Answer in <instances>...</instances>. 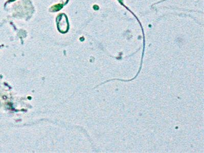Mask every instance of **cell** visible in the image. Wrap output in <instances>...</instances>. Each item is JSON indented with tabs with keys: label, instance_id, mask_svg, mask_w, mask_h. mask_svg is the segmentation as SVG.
<instances>
[{
	"label": "cell",
	"instance_id": "6da1fadb",
	"mask_svg": "<svg viewBox=\"0 0 204 153\" xmlns=\"http://www.w3.org/2000/svg\"><path fill=\"white\" fill-rule=\"evenodd\" d=\"M57 28L59 31L62 33H65L68 31L69 28L68 19L64 14L58 16L57 20Z\"/></svg>",
	"mask_w": 204,
	"mask_h": 153
},
{
	"label": "cell",
	"instance_id": "7a4b0ae2",
	"mask_svg": "<svg viewBox=\"0 0 204 153\" xmlns=\"http://www.w3.org/2000/svg\"><path fill=\"white\" fill-rule=\"evenodd\" d=\"M62 5H61V4H57V5H56L53 6L51 8V10H52V11H57L60 10V9L62 8Z\"/></svg>",
	"mask_w": 204,
	"mask_h": 153
}]
</instances>
